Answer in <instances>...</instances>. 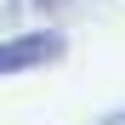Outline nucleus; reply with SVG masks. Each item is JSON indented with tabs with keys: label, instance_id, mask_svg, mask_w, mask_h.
<instances>
[{
	"label": "nucleus",
	"instance_id": "obj_1",
	"mask_svg": "<svg viewBox=\"0 0 125 125\" xmlns=\"http://www.w3.org/2000/svg\"><path fill=\"white\" fill-rule=\"evenodd\" d=\"M46 57H57V40L51 34L6 40V46H0V74H23V68H34V62H46Z\"/></svg>",
	"mask_w": 125,
	"mask_h": 125
}]
</instances>
